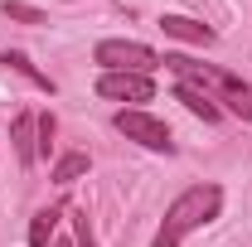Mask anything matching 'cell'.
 I'll use <instances>...</instances> for the list:
<instances>
[{
	"label": "cell",
	"mask_w": 252,
	"mask_h": 247,
	"mask_svg": "<svg viewBox=\"0 0 252 247\" xmlns=\"http://www.w3.org/2000/svg\"><path fill=\"white\" fill-rule=\"evenodd\" d=\"M214 102H228V112L233 117H243V122H252V83H243V78H223L219 93H214Z\"/></svg>",
	"instance_id": "obj_5"
},
{
	"label": "cell",
	"mask_w": 252,
	"mask_h": 247,
	"mask_svg": "<svg viewBox=\"0 0 252 247\" xmlns=\"http://www.w3.org/2000/svg\"><path fill=\"white\" fill-rule=\"evenodd\" d=\"M10 20H20V25H44V10H34V5H25V0H5L0 5Z\"/></svg>",
	"instance_id": "obj_12"
},
{
	"label": "cell",
	"mask_w": 252,
	"mask_h": 247,
	"mask_svg": "<svg viewBox=\"0 0 252 247\" xmlns=\"http://www.w3.org/2000/svg\"><path fill=\"white\" fill-rule=\"evenodd\" d=\"M112 126L122 131L126 141H136V146H146V151H156V155H170V151H175L170 126L160 122V117H151V112H141V107H122V112L112 117Z\"/></svg>",
	"instance_id": "obj_3"
},
{
	"label": "cell",
	"mask_w": 252,
	"mask_h": 247,
	"mask_svg": "<svg viewBox=\"0 0 252 247\" xmlns=\"http://www.w3.org/2000/svg\"><path fill=\"white\" fill-rule=\"evenodd\" d=\"M219 209H223V189L219 185H194V189H185V194L165 209V223H160V233H156V243H151V247H180L194 228L214 223Z\"/></svg>",
	"instance_id": "obj_1"
},
{
	"label": "cell",
	"mask_w": 252,
	"mask_h": 247,
	"mask_svg": "<svg viewBox=\"0 0 252 247\" xmlns=\"http://www.w3.org/2000/svg\"><path fill=\"white\" fill-rule=\"evenodd\" d=\"M0 63H5V68H15L20 78H30L39 93H49V97H54V78H49V73H39V68H34L25 54H15V49H10V54H0Z\"/></svg>",
	"instance_id": "obj_9"
},
{
	"label": "cell",
	"mask_w": 252,
	"mask_h": 247,
	"mask_svg": "<svg viewBox=\"0 0 252 247\" xmlns=\"http://www.w3.org/2000/svg\"><path fill=\"white\" fill-rule=\"evenodd\" d=\"M88 170H93V160H88L83 151H68V155H59V160H54V180H59V185H73V180H83Z\"/></svg>",
	"instance_id": "obj_10"
},
{
	"label": "cell",
	"mask_w": 252,
	"mask_h": 247,
	"mask_svg": "<svg viewBox=\"0 0 252 247\" xmlns=\"http://www.w3.org/2000/svg\"><path fill=\"white\" fill-rule=\"evenodd\" d=\"M93 59L102 63V73H151L165 63L151 44H136V39H102Z\"/></svg>",
	"instance_id": "obj_2"
},
{
	"label": "cell",
	"mask_w": 252,
	"mask_h": 247,
	"mask_svg": "<svg viewBox=\"0 0 252 247\" xmlns=\"http://www.w3.org/2000/svg\"><path fill=\"white\" fill-rule=\"evenodd\" d=\"M160 30L170 34V39H185V44H214V39H219L209 25H199V20H189V15H160Z\"/></svg>",
	"instance_id": "obj_7"
},
{
	"label": "cell",
	"mask_w": 252,
	"mask_h": 247,
	"mask_svg": "<svg viewBox=\"0 0 252 247\" xmlns=\"http://www.w3.org/2000/svg\"><path fill=\"white\" fill-rule=\"evenodd\" d=\"M175 97L185 102L194 117H204V122H219V117H223V107L214 102V93H204L199 83H185V78H180V83H175Z\"/></svg>",
	"instance_id": "obj_6"
},
{
	"label": "cell",
	"mask_w": 252,
	"mask_h": 247,
	"mask_svg": "<svg viewBox=\"0 0 252 247\" xmlns=\"http://www.w3.org/2000/svg\"><path fill=\"white\" fill-rule=\"evenodd\" d=\"M34 131H39V155L54 151V117L44 112V117H34Z\"/></svg>",
	"instance_id": "obj_13"
},
{
	"label": "cell",
	"mask_w": 252,
	"mask_h": 247,
	"mask_svg": "<svg viewBox=\"0 0 252 247\" xmlns=\"http://www.w3.org/2000/svg\"><path fill=\"white\" fill-rule=\"evenodd\" d=\"M54 228H59V209H39L34 223H30V247H44L54 238Z\"/></svg>",
	"instance_id": "obj_11"
},
{
	"label": "cell",
	"mask_w": 252,
	"mask_h": 247,
	"mask_svg": "<svg viewBox=\"0 0 252 247\" xmlns=\"http://www.w3.org/2000/svg\"><path fill=\"white\" fill-rule=\"evenodd\" d=\"M73 223H78V247H97V238H93V223H88V214H78Z\"/></svg>",
	"instance_id": "obj_14"
},
{
	"label": "cell",
	"mask_w": 252,
	"mask_h": 247,
	"mask_svg": "<svg viewBox=\"0 0 252 247\" xmlns=\"http://www.w3.org/2000/svg\"><path fill=\"white\" fill-rule=\"evenodd\" d=\"M97 93L107 102H151L156 83H151V73H102L97 78Z\"/></svg>",
	"instance_id": "obj_4"
},
{
	"label": "cell",
	"mask_w": 252,
	"mask_h": 247,
	"mask_svg": "<svg viewBox=\"0 0 252 247\" xmlns=\"http://www.w3.org/2000/svg\"><path fill=\"white\" fill-rule=\"evenodd\" d=\"M10 146H15V155H20V165H34V160H39V131H34L30 112L15 117V126H10Z\"/></svg>",
	"instance_id": "obj_8"
}]
</instances>
